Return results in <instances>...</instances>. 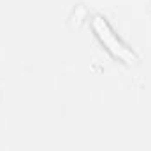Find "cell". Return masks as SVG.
Instances as JSON below:
<instances>
[{"instance_id":"cell-1","label":"cell","mask_w":151,"mask_h":151,"mask_svg":"<svg viewBox=\"0 0 151 151\" xmlns=\"http://www.w3.org/2000/svg\"><path fill=\"white\" fill-rule=\"evenodd\" d=\"M91 30L95 34V37L100 40V44L106 47V51L123 63L127 65H135L139 62V56L132 51V47H128L121 39L118 37V34L113 30V27L109 25V21L100 16V14H95L91 18Z\"/></svg>"}]
</instances>
